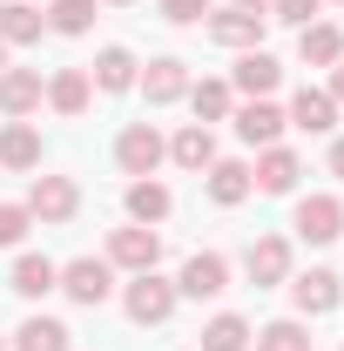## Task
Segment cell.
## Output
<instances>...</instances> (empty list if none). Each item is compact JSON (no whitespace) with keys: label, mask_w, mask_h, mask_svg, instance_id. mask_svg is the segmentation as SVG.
Listing matches in <instances>:
<instances>
[{"label":"cell","mask_w":344,"mask_h":351,"mask_svg":"<svg viewBox=\"0 0 344 351\" xmlns=\"http://www.w3.org/2000/svg\"><path fill=\"white\" fill-rule=\"evenodd\" d=\"M41 95V68H0V115H34Z\"/></svg>","instance_id":"4fadbf2b"},{"label":"cell","mask_w":344,"mask_h":351,"mask_svg":"<svg viewBox=\"0 0 344 351\" xmlns=\"http://www.w3.org/2000/svg\"><path fill=\"white\" fill-rule=\"evenodd\" d=\"M257 351H310V331H304L297 317H277V324L257 331Z\"/></svg>","instance_id":"83f0119b"},{"label":"cell","mask_w":344,"mask_h":351,"mask_svg":"<svg viewBox=\"0 0 344 351\" xmlns=\"http://www.w3.org/2000/svg\"><path fill=\"white\" fill-rule=\"evenodd\" d=\"M243 270H250V284H257V291L291 284V243H284V237H257V243H250V257H243Z\"/></svg>","instance_id":"30bf717a"},{"label":"cell","mask_w":344,"mask_h":351,"mask_svg":"<svg viewBox=\"0 0 344 351\" xmlns=\"http://www.w3.org/2000/svg\"><path fill=\"white\" fill-rule=\"evenodd\" d=\"M14 351H68V324L34 311V317H27V324L14 331Z\"/></svg>","instance_id":"484cf974"},{"label":"cell","mask_w":344,"mask_h":351,"mask_svg":"<svg viewBox=\"0 0 344 351\" xmlns=\"http://www.w3.org/2000/svg\"><path fill=\"white\" fill-rule=\"evenodd\" d=\"M324 95H331V101L344 108V61H338V75H331V88H324Z\"/></svg>","instance_id":"836d02e7"},{"label":"cell","mask_w":344,"mask_h":351,"mask_svg":"<svg viewBox=\"0 0 344 351\" xmlns=\"http://www.w3.org/2000/svg\"><path fill=\"white\" fill-rule=\"evenodd\" d=\"M169 210H175V196L156 182V176H135V182H129V217L135 223H162Z\"/></svg>","instance_id":"ffe728a7"},{"label":"cell","mask_w":344,"mask_h":351,"mask_svg":"<svg viewBox=\"0 0 344 351\" xmlns=\"http://www.w3.org/2000/svg\"><path fill=\"white\" fill-rule=\"evenodd\" d=\"M331 176H344V135L331 142Z\"/></svg>","instance_id":"e575fe53"},{"label":"cell","mask_w":344,"mask_h":351,"mask_svg":"<svg viewBox=\"0 0 344 351\" xmlns=\"http://www.w3.org/2000/svg\"><path fill=\"white\" fill-rule=\"evenodd\" d=\"M189 101H196V122L210 129V122L230 115V82H196V88H189Z\"/></svg>","instance_id":"f546056e"},{"label":"cell","mask_w":344,"mask_h":351,"mask_svg":"<svg viewBox=\"0 0 344 351\" xmlns=\"http://www.w3.org/2000/svg\"><path fill=\"white\" fill-rule=\"evenodd\" d=\"M196 338H203L196 351H250V324H243L236 311H223V317H210Z\"/></svg>","instance_id":"d4e9b609"},{"label":"cell","mask_w":344,"mask_h":351,"mask_svg":"<svg viewBox=\"0 0 344 351\" xmlns=\"http://www.w3.org/2000/svg\"><path fill=\"white\" fill-rule=\"evenodd\" d=\"M297 237L304 243H338L344 237V203L338 196H304L297 203Z\"/></svg>","instance_id":"ba28073f"},{"label":"cell","mask_w":344,"mask_h":351,"mask_svg":"<svg viewBox=\"0 0 344 351\" xmlns=\"http://www.w3.org/2000/svg\"><path fill=\"white\" fill-rule=\"evenodd\" d=\"M0 351H7V338H0Z\"/></svg>","instance_id":"f35d334b"},{"label":"cell","mask_w":344,"mask_h":351,"mask_svg":"<svg viewBox=\"0 0 344 351\" xmlns=\"http://www.w3.org/2000/svg\"><path fill=\"white\" fill-rule=\"evenodd\" d=\"M297 54L310 61V68H338L344 61V27H331V21H310L297 34Z\"/></svg>","instance_id":"2e32d148"},{"label":"cell","mask_w":344,"mask_h":351,"mask_svg":"<svg viewBox=\"0 0 344 351\" xmlns=\"http://www.w3.org/2000/svg\"><path fill=\"white\" fill-rule=\"evenodd\" d=\"M291 298H297L304 317H324V311H338L344 284H338V270H304V277H291Z\"/></svg>","instance_id":"8fae6325"},{"label":"cell","mask_w":344,"mask_h":351,"mask_svg":"<svg viewBox=\"0 0 344 351\" xmlns=\"http://www.w3.org/2000/svg\"><path fill=\"white\" fill-rule=\"evenodd\" d=\"M230 291V257L223 250H196L175 277V298H223Z\"/></svg>","instance_id":"7a4b0ae2"},{"label":"cell","mask_w":344,"mask_h":351,"mask_svg":"<svg viewBox=\"0 0 344 351\" xmlns=\"http://www.w3.org/2000/svg\"><path fill=\"white\" fill-rule=\"evenodd\" d=\"M291 129H304V135H331L338 129V101L324 95V88H297V101H291V115H284Z\"/></svg>","instance_id":"5bb4252c"},{"label":"cell","mask_w":344,"mask_h":351,"mask_svg":"<svg viewBox=\"0 0 344 351\" xmlns=\"http://www.w3.org/2000/svg\"><path fill=\"white\" fill-rule=\"evenodd\" d=\"M156 14H162L169 27H189V21H203V14H210V0H162Z\"/></svg>","instance_id":"d6a6232c"},{"label":"cell","mask_w":344,"mask_h":351,"mask_svg":"<svg viewBox=\"0 0 344 351\" xmlns=\"http://www.w3.org/2000/svg\"><path fill=\"white\" fill-rule=\"evenodd\" d=\"M47 27L54 34H88L95 27V0H54L47 7Z\"/></svg>","instance_id":"f1b7e54d"},{"label":"cell","mask_w":344,"mask_h":351,"mask_svg":"<svg viewBox=\"0 0 344 351\" xmlns=\"http://www.w3.org/2000/svg\"><path fill=\"white\" fill-rule=\"evenodd\" d=\"M108 263H122V270H156V263H162V237H156L149 223H129V230L108 237Z\"/></svg>","instance_id":"5b68a950"},{"label":"cell","mask_w":344,"mask_h":351,"mask_svg":"<svg viewBox=\"0 0 344 351\" xmlns=\"http://www.w3.org/2000/svg\"><path fill=\"white\" fill-rule=\"evenodd\" d=\"M129 317L135 324H169V311H175V284H162L156 270H135V284H129Z\"/></svg>","instance_id":"3957f363"},{"label":"cell","mask_w":344,"mask_h":351,"mask_svg":"<svg viewBox=\"0 0 344 351\" xmlns=\"http://www.w3.org/2000/svg\"><path fill=\"white\" fill-rule=\"evenodd\" d=\"M27 210H21V203H0V250H14V243H21V237H27Z\"/></svg>","instance_id":"4dcf8cb0"},{"label":"cell","mask_w":344,"mask_h":351,"mask_svg":"<svg viewBox=\"0 0 344 351\" xmlns=\"http://www.w3.org/2000/svg\"><path fill=\"white\" fill-rule=\"evenodd\" d=\"M0 169H41V135L27 129V122H7V135H0Z\"/></svg>","instance_id":"7402d4cb"},{"label":"cell","mask_w":344,"mask_h":351,"mask_svg":"<svg viewBox=\"0 0 344 351\" xmlns=\"http://www.w3.org/2000/svg\"><path fill=\"white\" fill-rule=\"evenodd\" d=\"M0 68H7V41H0Z\"/></svg>","instance_id":"8d00e7d4"},{"label":"cell","mask_w":344,"mask_h":351,"mask_svg":"<svg viewBox=\"0 0 344 351\" xmlns=\"http://www.w3.org/2000/svg\"><path fill=\"white\" fill-rule=\"evenodd\" d=\"M54 284H61V263H47V257L27 250V257L14 263V284H7V291H21V298H47Z\"/></svg>","instance_id":"cb8c5ba5"},{"label":"cell","mask_w":344,"mask_h":351,"mask_svg":"<svg viewBox=\"0 0 344 351\" xmlns=\"http://www.w3.org/2000/svg\"><path fill=\"white\" fill-rule=\"evenodd\" d=\"M236 135L250 142V149H270L277 135H284V108L263 95V101H250V108H236Z\"/></svg>","instance_id":"9a60e30c"},{"label":"cell","mask_w":344,"mask_h":351,"mask_svg":"<svg viewBox=\"0 0 344 351\" xmlns=\"http://www.w3.org/2000/svg\"><path fill=\"white\" fill-rule=\"evenodd\" d=\"M263 27H270V14H243V7H223V14H210V41L216 47H263Z\"/></svg>","instance_id":"52a82bcc"},{"label":"cell","mask_w":344,"mask_h":351,"mask_svg":"<svg viewBox=\"0 0 344 351\" xmlns=\"http://www.w3.org/2000/svg\"><path fill=\"white\" fill-rule=\"evenodd\" d=\"M82 210V189L68 182V176H34V189H27V217L41 223H68Z\"/></svg>","instance_id":"277c9868"},{"label":"cell","mask_w":344,"mask_h":351,"mask_svg":"<svg viewBox=\"0 0 344 351\" xmlns=\"http://www.w3.org/2000/svg\"><path fill=\"white\" fill-rule=\"evenodd\" d=\"M135 82H142V95H149V108H169V101L189 95V68H182L175 54H162V61H149Z\"/></svg>","instance_id":"9c48e42d"},{"label":"cell","mask_w":344,"mask_h":351,"mask_svg":"<svg viewBox=\"0 0 344 351\" xmlns=\"http://www.w3.org/2000/svg\"><path fill=\"white\" fill-rule=\"evenodd\" d=\"M169 156H175V169H189V176H203L216 162V135L203 129V122H189V129L169 142Z\"/></svg>","instance_id":"e0dca14e"},{"label":"cell","mask_w":344,"mask_h":351,"mask_svg":"<svg viewBox=\"0 0 344 351\" xmlns=\"http://www.w3.org/2000/svg\"><path fill=\"white\" fill-rule=\"evenodd\" d=\"M277 82H284V68H277V54H263V47H250V54L236 61V88H243L250 101H263V95H270Z\"/></svg>","instance_id":"ac0fdd59"},{"label":"cell","mask_w":344,"mask_h":351,"mask_svg":"<svg viewBox=\"0 0 344 351\" xmlns=\"http://www.w3.org/2000/svg\"><path fill=\"white\" fill-rule=\"evenodd\" d=\"M108 7H129V0H108Z\"/></svg>","instance_id":"74e56055"},{"label":"cell","mask_w":344,"mask_h":351,"mask_svg":"<svg viewBox=\"0 0 344 351\" xmlns=\"http://www.w3.org/2000/svg\"><path fill=\"white\" fill-rule=\"evenodd\" d=\"M338 7H344V0H338Z\"/></svg>","instance_id":"ab89813d"},{"label":"cell","mask_w":344,"mask_h":351,"mask_svg":"<svg viewBox=\"0 0 344 351\" xmlns=\"http://www.w3.org/2000/svg\"><path fill=\"white\" fill-rule=\"evenodd\" d=\"M169 149H162V135H156V122H129L122 129V142H115V162L129 176H156V162H162Z\"/></svg>","instance_id":"8992f818"},{"label":"cell","mask_w":344,"mask_h":351,"mask_svg":"<svg viewBox=\"0 0 344 351\" xmlns=\"http://www.w3.org/2000/svg\"><path fill=\"white\" fill-rule=\"evenodd\" d=\"M41 27H47V14H34L27 0H7V7H0V41H7V47L41 41Z\"/></svg>","instance_id":"603a6c76"},{"label":"cell","mask_w":344,"mask_h":351,"mask_svg":"<svg viewBox=\"0 0 344 351\" xmlns=\"http://www.w3.org/2000/svg\"><path fill=\"white\" fill-rule=\"evenodd\" d=\"M230 7H243V14H270V0H230Z\"/></svg>","instance_id":"d590c367"},{"label":"cell","mask_w":344,"mask_h":351,"mask_svg":"<svg viewBox=\"0 0 344 351\" xmlns=\"http://www.w3.org/2000/svg\"><path fill=\"white\" fill-rule=\"evenodd\" d=\"M250 189H257V182H250V169H243V162H210V196L223 203V210H236Z\"/></svg>","instance_id":"4316f807"},{"label":"cell","mask_w":344,"mask_h":351,"mask_svg":"<svg viewBox=\"0 0 344 351\" xmlns=\"http://www.w3.org/2000/svg\"><path fill=\"white\" fill-rule=\"evenodd\" d=\"M297 176H304L297 149H277V142H270V149H263V162L250 169V182H257L263 196H291V189H297Z\"/></svg>","instance_id":"7c38bea8"},{"label":"cell","mask_w":344,"mask_h":351,"mask_svg":"<svg viewBox=\"0 0 344 351\" xmlns=\"http://www.w3.org/2000/svg\"><path fill=\"white\" fill-rule=\"evenodd\" d=\"M54 291H68L75 304H108L115 263H108V257H75V263H61V284H54Z\"/></svg>","instance_id":"6da1fadb"},{"label":"cell","mask_w":344,"mask_h":351,"mask_svg":"<svg viewBox=\"0 0 344 351\" xmlns=\"http://www.w3.org/2000/svg\"><path fill=\"white\" fill-rule=\"evenodd\" d=\"M324 0H270V21H291V27H310V14H317Z\"/></svg>","instance_id":"1f68e13d"},{"label":"cell","mask_w":344,"mask_h":351,"mask_svg":"<svg viewBox=\"0 0 344 351\" xmlns=\"http://www.w3.org/2000/svg\"><path fill=\"white\" fill-rule=\"evenodd\" d=\"M95 82H88V68H61L54 82H47V101H54V115H82Z\"/></svg>","instance_id":"44dd1931"},{"label":"cell","mask_w":344,"mask_h":351,"mask_svg":"<svg viewBox=\"0 0 344 351\" xmlns=\"http://www.w3.org/2000/svg\"><path fill=\"white\" fill-rule=\"evenodd\" d=\"M88 82L108 88V95L135 88V54H129V47H101V54H95V68H88Z\"/></svg>","instance_id":"d6986e66"}]
</instances>
